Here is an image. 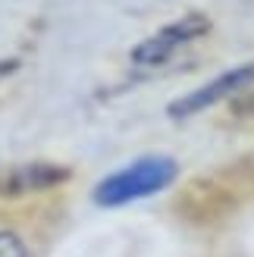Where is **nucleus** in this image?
<instances>
[{"instance_id":"f257e3e1","label":"nucleus","mask_w":254,"mask_h":257,"mask_svg":"<svg viewBox=\"0 0 254 257\" xmlns=\"http://www.w3.org/2000/svg\"><path fill=\"white\" fill-rule=\"evenodd\" d=\"M176 173H179V166H176L173 157H142L116 173H110L94 188V201L100 207H122V204L151 198L167 188L176 179Z\"/></svg>"},{"instance_id":"f03ea898","label":"nucleus","mask_w":254,"mask_h":257,"mask_svg":"<svg viewBox=\"0 0 254 257\" xmlns=\"http://www.w3.org/2000/svg\"><path fill=\"white\" fill-rule=\"evenodd\" d=\"M204 32H207V19L204 16H182L173 25H167V29H160L157 35H151L148 41L138 44L132 50V60L138 66H160V63H167L179 47L192 44L195 38H201Z\"/></svg>"},{"instance_id":"7ed1b4c3","label":"nucleus","mask_w":254,"mask_h":257,"mask_svg":"<svg viewBox=\"0 0 254 257\" xmlns=\"http://www.w3.org/2000/svg\"><path fill=\"white\" fill-rule=\"evenodd\" d=\"M248 85H254V63L235 66V69H229V72L217 75L213 82L195 88L192 94L179 97V100L170 107V116H192V113H201V110L220 104V100H226V97L238 94V91H242V88H248Z\"/></svg>"},{"instance_id":"20e7f679","label":"nucleus","mask_w":254,"mask_h":257,"mask_svg":"<svg viewBox=\"0 0 254 257\" xmlns=\"http://www.w3.org/2000/svg\"><path fill=\"white\" fill-rule=\"evenodd\" d=\"M66 176L63 170H57V166H47V163H38V166H25V170H19L16 176L7 182V195L13 191V195H22V191H35V188H47L60 182V179Z\"/></svg>"},{"instance_id":"39448f33","label":"nucleus","mask_w":254,"mask_h":257,"mask_svg":"<svg viewBox=\"0 0 254 257\" xmlns=\"http://www.w3.org/2000/svg\"><path fill=\"white\" fill-rule=\"evenodd\" d=\"M0 257H29V251H25V245H22L19 235L4 232V229H0Z\"/></svg>"}]
</instances>
